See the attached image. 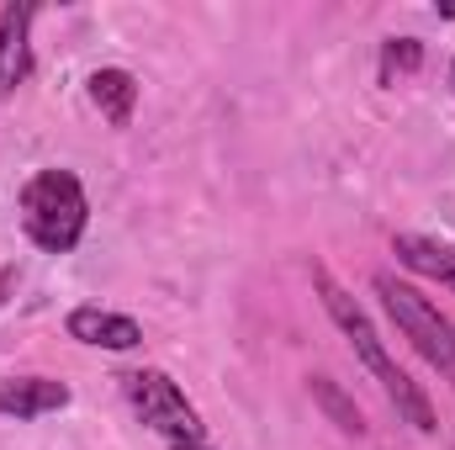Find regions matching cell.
<instances>
[{
	"label": "cell",
	"mask_w": 455,
	"mask_h": 450,
	"mask_svg": "<svg viewBox=\"0 0 455 450\" xmlns=\"http://www.w3.org/2000/svg\"><path fill=\"white\" fill-rule=\"evenodd\" d=\"M392 254H397V265H408L413 276H429V281H440V286L455 292V244L424 238V233H397V238H392Z\"/></svg>",
	"instance_id": "ba28073f"
},
{
	"label": "cell",
	"mask_w": 455,
	"mask_h": 450,
	"mask_svg": "<svg viewBox=\"0 0 455 450\" xmlns=\"http://www.w3.org/2000/svg\"><path fill=\"white\" fill-rule=\"evenodd\" d=\"M451 85H455V64H451Z\"/></svg>",
	"instance_id": "4fadbf2b"
},
{
	"label": "cell",
	"mask_w": 455,
	"mask_h": 450,
	"mask_svg": "<svg viewBox=\"0 0 455 450\" xmlns=\"http://www.w3.org/2000/svg\"><path fill=\"white\" fill-rule=\"evenodd\" d=\"M376 297H381V308H387V318L397 324V334L408 339L435 371H445L455 376V324L419 292V286H408V281H397L392 270H381L376 276Z\"/></svg>",
	"instance_id": "3957f363"
},
{
	"label": "cell",
	"mask_w": 455,
	"mask_h": 450,
	"mask_svg": "<svg viewBox=\"0 0 455 450\" xmlns=\"http://www.w3.org/2000/svg\"><path fill=\"white\" fill-rule=\"evenodd\" d=\"M313 292L323 297V308H329V318L339 324V334L349 339V350H355V360L381 382V392L392 398V408H397V419L403 424H413L419 435H435L440 430V419H435V403H429V392L387 355V344H381V334H376V324L365 318V308L344 292L339 281L329 276V265H313Z\"/></svg>",
	"instance_id": "6da1fadb"
},
{
	"label": "cell",
	"mask_w": 455,
	"mask_h": 450,
	"mask_svg": "<svg viewBox=\"0 0 455 450\" xmlns=\"http://www.w3.org/2000/svg\"><path fill=\"white\" fill-rule=\"evenodd\" d=\"M307 392H313V403H318V408H323V414L339 424L344 435H365V414H360V408L344 398L329 376H313V382H307Z\"/></svg>",
	"instance_id": "30bf717a"
},
{
	"label": "cell",
	"mask_w": 455,
	"mask_h": 450,
	"mask_svg": "<svg viewBox=\"0 0 455 450\" xmlns=\"http://www.w3.org/2000/svg\"><path fill=\"white\" fill-rule=\"evenodd\" d=\"M85 91H91L96 112L107 117L112 127H127V122H132V112H138V80H132L127 69H116V64L96 69V75L85 80Z\"/></svg>",
	"instance_id": "9c48e42d"
},
{
	"label": "cell",
	"mask_w": 455,
	"mask_h": 450,
	"mask_svg": "<svg viewBox=\"0 0 455 450\" xmlns=\"http://www.w3.org/2000/svg\"><path fill=\"white\" fill-rule=\"evenodd\" d=\"M59 408H69V387L53 382V376H11V382H0V419L27 424V419L59 414Z\"/></svg>",
	"instance_id": "8992f818"
},
{
	"label": "cell",
	"mask_w": 455,
	"mask_h": 450,
	"mask_svg": "<svg viewBox=\"0 0 455 450\" xmlns=\"http://www.w3.org/2000/svg\"><path fill=\"white\" fill-rule=\"evenodd\" d=\"M122 392H127V403H132L138 424H143V430H154V435H164L170 446H175V440H207L202 414L191 408V398H186L164 371H154V366L127 371V376H122Z\"/></svg>",
	"instance_id": "277c9868"
},
{
	"label": "cell",
	"mask_w": 455,
	"mask_h": 450,
	"mask_svg": "<svg viewBox=\"0 0 455 450\" xmlns=\"http://www.w3.org/2000/svg\"><path fill=\"white\" fill-rule=\"evenodd\" d=\"M419 64H424V43H419V37H392L387 53H381V80H392V75H413Z\"/></svg>",
	"instance_id": "8fae6325"
},
{
	"label": "cell",
	"mask_w": 455,
	"mask_h": 450,
	"mask_svg": "<svg viewBox=\"0 0 455 450\" xmlns=\"http://www.w3.org/2000/svg\"><path fill=\"white\" fill-rule=\"evenodd\" d=\"M64 329H69V339H80V344H91V350H138V344H143V324H138V318L112 313V308H96V302L75 308V313L64 318Z\"/></svg>",
	"instance_id": "5b68a950"
},
{
	"label": "cell",
	"mask_w": 455,
	"mask_h": 450,
	"mask_svg": "<svg viewBox=\"0 0 455 450\" xmlns=\"http://www.w3.org/2000/svg\"><path fill=\"white\" fill-rule=\"evenodd\" d=\"M27 32H32V5H0V101L16 96V85L32 69Z\"/></svg>",
	"instance_id": "52a82bcc"
},
{
	"label": "cell",
	"mask_w": 455,
	"mask_h": 450,
	"mask_svg": "<svg viewBox=\"0 0 455 450\" xmlns=\"http://www.w3.org/2000/svg\"><path fill=\"white\" fill-rule=\"evenodd\" d=\"M91 223V202L75 170H37L21 186V228L43 254H69Z\"/></svg>",
	"instance_id": "7a4b0ae2"
},
{
	"label": "cell",
	"mask_w": 455,
	"mask_h": 450,
	"mask_svg": "<svg viewBox=\"0 0 455 450\" xmlns=\"http://www.w3.org/2000/svg\"><path fill=\"white\" fill-rule=\"evenodd\" d=\"M170 450H212V446H207V440H175Z\"/></svg>",
	"instance_id": "7c38bea8"
}]
</instances>
